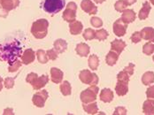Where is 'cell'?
I'll return each mask as SVG.
<instances>
[{"mask_svg": "<svg viewBox=\"0 0 154 115\" xmlns=\"http://www.w3.org/2000/svg\"><path fill=\"white\" fill-rule=\"evenodd\" d=\"M36 77H37V74H36L31 73V74H29L27 76V79H26V81L32 84V82L35 80V78H36Z\"/></svg>", "mask_w": 154, "mask_h": 115, "instance_id": "cell-43", "label": "cell"}, {"mask_svg": "<svg viewBox=\"0 0 154 115\" xmlns=\"http://www.w3.org/2000/svg\"><path fill=\"white\" fill-rule=\"evenodd\" d=\"M82 22L78 21V20H74L72 22H70V25H69V30H70V33L72 35H78L82 32Z\"/></svg>", "mask_w": 154, "mask_h": 115, "instance_id": "cell-21", "label": "cell"}, {"mask_svg": "<svg viewBox=\"0 0 154 115\" xmlns=\"http://www.w3.org/2000/svg\"><path fill=\"white\" fill-rule=\"evenodd\" d=\"M83 109L86 113H88L89 114H96L98 112V108H97V103L93 102L91 104H83Z\"/></svg>", "mask_w": 154, "mask_h": 115, "instance_id": "cell-26", "label": "cell"}, {"mask_svg": "<svg viewBox=\"0 0 154 115\" xmlns=\"http://www.w3.org/2000/svg\"><path fill=\"white\" fill-rule=\"evenodd\" d=\"M48 92L46 90H42L39 91L37 93H35L33 96V103L35 104V105H36L37 107H44L45 106V103L48 98Z\"/></svg>", "mask_w": 154, "mask_h": 115, "instance_id": "cell-7", "label": "cell"}, {"mask_svg": "<svg viewBox=\"0 0 154 115\" xmlns=\"http://www.w3.org/2000/svg\"><path fill=\"white\" fill-rule=\"evenodd\" d=\"M141 37L142 39H144L146 41H149L151 43L154 42V29L151 27H146L143 28L141 30Z\"/></svg>", "mask_w": 154, "mask_h": 115, "instance_id": "cell-10", "label": "cell"}, {"mask_svg": "<svg viewBox=\"0 0 154 115\" xmlns=\"http://www.w3.org/2000/svg\"><path fill=\"white\" fill-rule=\"evenodd\" d=\"M63 72L61 70H60L59 68L56 67H52L51 69V81L54 83H60L63 80Z\"/></svg>", "mask_w": 154, "mask_h": 115, "instance_id": "cell-15", "label": "cell"}, {"mask_svg": "<svg viewBox=\"0 0 154 115\" xmlns=\"http://www.w3.org/2000/svg\"><path fill=\"white\" fill-rule=\"evenodd\" d=\"M141 39H142L141 34H140V32H138V31L133 33V35H131V41H132L134 44H137V43H139V42L141 41Z\"/></svg>", "mask_w": 154, "mask_h": 115, "instance_id": "cell-37", "label": "cell"}, {"mask_svg": "<svg viewBox=\"0 0 154 115\" xmlns=\"http://www.w3.org/2000/svg\"><path fill=\"white\" fill-rule=\"evenodd\" d=\"M21 66V63H20V61H16V62H14L13 65H11V66H9V72H15V71H17L19 68H20V66Z\"/></svg>", "mask_w": 154, "mask_h": 115, "instance_id": "cell-40", "label": "cell"}, {"mask_svg": "<svg viewBox=\"0 0 154 115\" xmlns=\"http://www.w3.org/2000/svg\"><path fill=\"white\" fill-rule=\"evenodd\" d=\"M2 82H3V79L0 77V91L2 90V88H3V86H2Z\"/></svg>", "mask_w": 154, "mask_h": 115, "instance_id": "cell-46", "label": "cell"}, {"mask_svg": "<svg viewBox=\"0 0 154 115\" xmlns=\"http://www.w3.org/2000/svg\"><path fill=\"white\" fill-rule=\"evenodd\" d=\"M150 2H151V3H152V4L154 5V0H150Z\"/></svg>", "mask_w": 154, "mask_h": 115, "instance_id": "cell-47", "label": "cell"}, {"mask_svg": "<svg viewBox=\"0 0 154 115\" xmlns=\"http://www.w3.org/2000/svg\"><path fill=\"white\" fill-rule=\"evenodd\" d=\"M118 59H119V54L116 53V52L113 51V50H111V51L108 52L107 56H106V64H107L108 66H113V65L116 64Z\"/></svg>", "mask_w": 154, "mask_h": 115, "instance_id": "cell-24", "label": "cell"}, {"mask_svg": "<svg viewBox=\"0 0 154 115\" xmlns=\"http://www.w3.org/2000/svg\"><path fill=\"white\" fill-rule=\"evenodd\" d=\"M142 82L143 85H150L154 82V73L153 72H146L145 74H143V75L142 76Z\"/></svg>", "mask_w": 154, "mask_h": 115, "instance_id": "cell-25", "label": "cell"}, {"mask_svg": "<svg viewBox=\"0 0 154 115\" xmlns=\"http://www.w3.org/2000/svg\"><path fill=\"white\" fill-rule=\"evenodd\" d=\"M21 59H22V63L26 65L32 63L35 60V51L32 49L26 50L21 57Z\"/></svg>", "mask_w": 154, "mask_h": 115, "instance_id": "cell-19", "label": "cell"}, {"mask_svg": "<svg viewBox=\"0 0 154 115\" xmlns=\"http://www.w3.org/2000/svg\"><path fill=\"white\" fill-rule=\"evenodd\" d=\"M88 62H89V66L91 68V70H97V69L98 65H99V59H98L97 56H96V55L90 56Z\"/></svg>", "mask_w": 154, "mask_h": 115, "instance_id": "cell-27", "label": "cell"}, {"mask_svg": "<svg viewBox=\"0 0 154 115\" xmlns=\"http://www.w3.org/2000/svg\"><path fill=\"white\" fill-rule=\"evenodd\" d=\"M128 82H124V81H118L116 87H115V91L117 93L118 96H125L128 91Z\"/></svg>", "mask_w": 154, "mask_h": 115, "instance_id": "cell-12", "label": "cell"}, {"mask_svg": "<svg viewBox=\"0 0 154 115\" xmlns=\"http://www.w3.org/2000/svg\"><path fill=\"white\" fill-rule=\"evenodd\" d=\"M0 2H1V0H0Z\"/></svg>", "mask_w": 154, "mask_h": 115, "instance_id": "cell-49", "label": "cell"}, {"mask_svg": "<svg viewBox=\"0 0 154 115\" xmlns=\"http://www.w3.org/2000/svg\"><path fill=\"white\" fill-rule=\"evenodd\" d=\"M82 9L89 14H96L97 12V6L93 4L91 0H83L81 3Z\"/></svg>", "mask_w": 154, "mask_h": 115, "instance_id": "cell-9", "label": "cell"}, {"mask_svg": "<svg viewBox=\"0 0 154 115\" xmlns=\"http://www.w3.org/2000/svg\"><path fill=\"white\" fill-rule=\"evenodd\" d=\"M48 28H49L48 20L45 19H40L33 23L31 28V33L35 38L42 39L47 35Z\"/></svg>", "mask_w": 154, "mask_h": 115, "instance_id": "cell-2", "label": "cell"}, {"mask_svg": "<svg viewBox=\"0 0 154 115\" xmlns=\"http://www.w3.org/2000/svg\"><path fill=\"white\" fill-rule=\"evenodd\" d=\"M127 6H128V5H127V4L125 3L124 0H119V1H117V2L115 3V5H114L115 10H116L117 12H122V13L126 9Z\"/></svg>", "mask_w": 154, "mask_h": 115, "instance_id": "cell-33", "label": "cell"}, {"mask_svg": "<svg viewBox=\"0 0 154 115\" xmlns=\"http://www.w3.org/2000/svg\"><path fill=\"white\" fill-rule=\"evenodd\" d=\"M127 28L128 24L124 23L122 19H119L113 23V33L117 36H124L127 32Z\"/></svg>", "mask_w": 154, "mask_h": 115, "instance_id": "cell-8", "label": "cell"}, {"mask_svg": "<svg viewBox=\"0 0 154 115\" xmlns=\"http://www.w3.org/2000/svg\"><path fill=\"white\" fill-rule=\"evenodd\" d=\"M76 53L81 57H87L90 53V46L86 44H79L76 46Z\"/></svg>", "mask_w": 154, "mask_h": 115, "instance_id": "cell-22", "label": "cell"}, {"mask_svg": "<svg viewBox=\"0 0 154 115\" xmlns=\"http://www.w3.org/2000/svg\"><path fill=\"white\" fill-rule=\"evenodd\" d=\"M94 2H96V3H97V4H102V3H104L106 0H93Z\"/></svg>", "mask_w": 154, "mask_h": 115, "instance_id": "cell-45", "label": "cell"}, {"mask_svg": "<svg viewBox=\"0 0 154 115\" xmlns=\"http://www.w3.org/2000/svg\"><path fill=\"white\" fill-rule=\"evenodd\" d=\"M136 13L131 10V9H125L122 12V20L123 21L124 23L128 24L133 22L136 20Z\"/></svg>", "mask_w": 154, "mask_h": 115, "instance_id": "cell-11", "label": "cell"}, {"mask_svg": "<svg viewBox=\"0 0 154 115\" xmlns=\"http://www.w3.org/2000/svg\"><path fill=\"white\" fill-rule=\"evenodd\" d=\"M98 93V88L96 85H91V87L83 90L81 93V100L83 104H88L95 102L97 99V95Z\"/></svg>", "mask_w": 154, "mask_h": 115, "instance_id": "cell-4", "label": "cell"}, {"mask_svg": "<svg viewBox=\"0 0 154 115\" xmlns=\"http://www.w3.org/2000/svg\"><path fill=\"white\" fill-rule=\"evenodd\" d=\"M152 59H153V61H154V56H152Z\"/></svg>", "mask_w": 154, "mask_h": 115, "instance_id": "cell-48", "label": "cell"}, {"mask_svg": "<svg viewBox=\"0 0 154 115\" xmlns=\"http://www.w3.org/2000/svg\"><path fill=\"white\" fill-rule=\"evenodd\" d=\"M125 1V3L127 4V5L128 6V5H133L134 3H136L137 0H124Z\"/></svg>", "mask_w": 154, "mask_h": 115, "instance_id": "cell-44", "label": "cell"}, {"mask_svg": "<svg viewBox=\"0 0 154 115\" xmlns=\"http://www.w3.org/2000/svg\"><path fill=\"white\" fill-rule=\"evenodd\" d=\"M108 32L105 29H98L96 31V38L99 41H104L107 38Z\"/></svg>", "mask_w": 154, "mask_h": 115, "instance_id": "cell-31", "label": "cell"}, {"mask_svg": "<svg viewBox=\"0 0 154 115\" xmlns=\"http://www.w3.org/2000/svg\"><path fill=\"white\" fill-rule=\"evenodd\" d=\"M67 48V44L65 40L58 39L54 42V50L58 53H63Z\"/></svg>", "mask_w": 154, "mask_h": 115, "instance_id": "cell-23", "label": "cell"}, {"mask_svg": "<svg viewBox=\"0 0 154 115\" xmlns=\"http://www.w3.org/2000/svg\"><path fill=\"white\" fill-rule=\"evenodd\" d=\"M14 79L8 77V78H6L5 80V88L11 89V88L14 87Z\"/></svg>", "mask_w": 154, "mask_h": 115, "instance_id": "cell-39", "label": "cell"}, {"mask_svg": "<svg viewBox=\"0 0 154 115\" xmlns=\"http://www.w3.org/2000/svg\"><path fill=\"white\" fill-rule=\"evenodd\" d=\"M91 24L94 28H101L103 26V21L101 20V19L97 17H93L91 20Z\"/></svg>", "mask_w": 154, "mask_h": 115, "instance_id": "cell-34", "label": "cell"}, {"mask_svg": "<svg viewBox=\"0 0 154 115\" xmlns=\"http://www.w3.org/2000/svg\"><path fill=\"white\" fill-rule=\"evenodd\" d=\"M83 38L86 40H92L96 38V31L91 29H87L83 33Z\"/></svg>", "mask_w": 154, "mask_h": 115, "instance_id": "cell-32", "label": "cell"}, {"mask_svg": "<svg viewBox=\"0 0 154 115\" xmlns=\"http://www.w3.org/2000/svg\"><path fill=\"white\" fill-rule=\"evenodd\" d=\"M126 47V43L123 40H119V39H115L113 40V42L111 43V49L112 50L115 51L118 54H121L123 50Z\"/></svg>", "mask_w": 154, "mask_h": 115, "instance_id": "cell-13", "label": "cell"}, {"mask_svg": "<svg viewBox=\"0 0 154 115\" xmlns=\"http://www.w3.org/2000/svg\"><path fill=\"white\" fill-rule=\"evenodd\" d=\"M151 10H152V6H151L150 3H149V2H144V3L143 4L142 9L139 11V19H140L141 20H143L147 19L148 16H149V14H150Z\"/></svg>", "mask_w": 154, "mask_h": 115, "instance_id": "cell-16", "label": "cell"}, {"mask_svg": "<svg viewBox=\"0 0 154 115\" xmlns=\"http://www.w3.org/2000/svg\"><path fill=\"white\" fill-rule=\"evenodd\" d=\"M99 98L105 103H110L113 99V92L110 89H104L100 93Z\"/></svg>", "mask_w": 154, "mask_h": 115, "instance_id": "cell-20", "label": "cell"}, {"mask_svg": "<svg viewBox=\"0 0 154 115\" xmlns=\"http://www.w3.org/2000/svg\"><path fill=\"white\" fill-rule=\"evenodd\" d=\"M49 81V78L46 74H44L42 75L41 77H36L35 80L32 82V86L35 89H42L43 87H45L47 84V82Z\"/></svg>", "mask_w": 154, "mask_h": 115, "instance_id": "cell-14", "label": "cell"}, {"mask_svg": "<svg viewBox=\"0 0 154 115\" xmlns=\"http://www.w3.org/2000/svg\"><path fill=\"white\" fill-rule=\"evenodd\" d=\"M79 78L81 82L89 84V85H97L98 83V77L96 74H93L89 70H82L80 74Z\"/></svg>", "mask_w": 154, "mask_h": 115, "instance_id": "cell-5", "label": "cell"}, {"mask_svg": "<svg viewBox=\"0 0 154 115\" xmlns=\"http://www.w3.org/2000/svg\"><path fill=\"white\" fill-rule=\"evenodd\" d=\"M143 52L146 55H152L154 52V44L152 43H147L143 46Z\"/></svg>", "mask_w": 154, "mask_h": 115, "instance_id": "cell-30", "label": "cell"}, {"mask_svg": "<svg viewBox=\"0 0 154 115\" xmlns=\"http://www.w3.org/2000/svg\"><path fill=\"white\" fill-rule=\"evenodd\" d=\"M36 55H37V59H38V61L42 64H45L48 61V57H47L46 52L45 50H37L36 52Z\"/></svg>", "mask_w": 154, "mask_h": 115, "instance_id": "cell-29", "label": "cell"}, {"mask_svg": "<svg viewBox=\"0 0 154 115\" xmlns=\"http://www.w3.org/2000/svg\"><path fill=\"white\" fill-rule=\"evenodd\" d=\"M76 11H77V5L74 2H70L65 12L63 13V19L67 21V22H72L74 20H75V17H76Z\"/></svg>", "mask_w": 154, "mask_h": 115, "instance_id": "cell-6", "label": "cell"}, {"mask_svg": "<svg viewBox=\"0 0 154 115\" xmlns=\"http://www.w3.org/2000/svg\"><path fill=\"white\" fill-rule=\"evenodd\" d=\"M127 114V109L122 106H119L115 109L113 115H125Z\"/></svg>", "mask_w": 154, "mask_h": 115, "instance_id": "cell-38", "label": "cell"}, {"mask_svg": "<svg viewBox=\"0 0 154 115\" xmlns=\"http://www.w3.org/2000/svg\"><path fill=\"white\" fill-rule=\"evenodd\" d=\"M65 0H45L43 9L48 14H54L61 11L65 6Z\"/></svg>", "mask_w": 154, "mask_h": 115, "instance_id": "cell-3", "label": "cell"}, {"mask_svg": "<svg viewBox=\"0 0 154 115\" xmlns=\"http://www.w3.org/2000/svg\"><path fill=\"white\" fill-rule=\"evenodd\" d=\"M21 52L22 47L20 43L16 39L0 44V59L8 63L10 66L17 61V59L21 56Z\"/></svg>", "mask_w": 154, "mask_h": 115, "instance_id": "cell-1", "label": "cell"}, {"mask_svg": "<svg viewBox=\"0 0 154 115\" xmlns=\"http://www.w3.org/2000/svg\"><path fill=\"white\" fill-rule=\"evenodd\" d=\"M134 69H135V65L132 64V63H130L128 66H126V67L124 68V71L127 72V73L129 74V76H130V75H132V74H134Z\"/></svg>", "mask_w": 154, "mask_h": 115, "instance_id": "cell-42", "label": "cell"}, {"mask_svg": "<svg viewBox=\"0 0 154 115\" xmlns=\"http://www.w3.org/2000/svg\"><path fill=\"white\" fill-rule=\"evenodd\" d=\"M71 85L67 81H65L60 84V91L64 96H69L71 94Z\"/></svg>", "mask_w": 154, "mask_h": 115, "instance_id": "cell-28", "label": "cell"}, {"mask_svg": "<svg viewBox=\"0 0 154 115\" xmlns=\"http://www.w3.org/2000/svg\"><path fill=\"white\" fill-rule=\"evenodd\" d=\"M146 96L148 98L154 99V85L149 87L146 90Z\"/></svg>", "mask_w": 154, "mask_h": 115, "instance_id": "cell-41", "label": "cell"}, {"mask_svg": "<svg viewBox=\"0 0 154 115\" xmlns=\"http://www.w3.org/2000/svg\"><path fill=\"white\" fill-rule=\"evenodd\" d=\"M47 57L49 59H51V60H55L57 58H58V52L55 50H50L46 52Z\"/></svg>", "mask_w": 154, "mask_h": 115, "instance_id": "cell-36", "label": "cell"}, {"mask_svg": "<svg viewBox=\"0 0 154 115\" xmlns=\"http://www.w3.org/2000/svg\"><path fill=\"white\" fill-rule=\"evenodd\" d=\"M143 112L144 114H154V99H147L143 105Z\"/></svg>", "mask_w": 154, "mask_h": 115, "instance_id": "cell-18", "label": "cell"}, {"mask_svg": "<svg viewBox=\"0 0 154 115\" xmlns=\"http://www.w3.org/2000/svg\"><path fill=\"white\" fill-rule=\"evenodd\" d=\"M0 4L4 10L9 12L18 6L19 0H1Z\"/></svg>", "mask_w": 154, "mask_h": 115, "instance_id": "cell-17", "label": "cell"}, {"mask_svg": "<svg viewBox=\"0 0 154 115\" xmlns=\"http://www.w3.org/2000/svg\"><path fill=\"white\" fill-rule=\"evenodd\" d=\"M117 79L118 81H124V82H129V74L125 72V71H122L121 73L118 74L117 75Z\"/></svg>", "mask_w": 154, "mask_h": 115, "instance_id": "cell-35", "label": "cell"}]
</instances>
